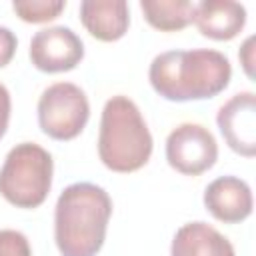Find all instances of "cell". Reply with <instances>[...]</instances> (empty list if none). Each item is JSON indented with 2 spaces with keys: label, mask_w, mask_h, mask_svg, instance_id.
<instances>
[{
  "label": "cell",
  "mask_w": 256,
  "mask_h": 256,
  "mask_svg": "<svg viewBox=\"0 0 256 256\" xmlns=\"http://www.w3.org/2000/svg\"><path fill=\"white\" fill-rule=\"evenodd\" d=\"M0 256H32L26 234L12 228L0 230Z\"/></svg>",
  "instance_id": "9a60e30c"
},
{
  "label": "cell",
  "mask_w": 256,
  "mask_h": 256,
  "mask_svg": "<svg viewBox=\"0 0 256 256\" xmlns=\"http://www.w3.org/2000/svg\"><path fill=\"white\" fill-rule=\"evenodd\" d=\"M36 114L38 126L48 138L66 142L84 130L90 118V102L74 82H54L40 94Z\"/></svg>",
  "instance_id": "5b68a950"
},
{
  "label": "cell",
  "mask_w": 256,
  "mask_h": 256,
  "mask_svg": "<svg viewBox=\"0 0 256 256\" xmlns=\"http://www.w3.org/2000/svg\"><path fill=\"white\" fill-rule=\"evenodd\" d=\"M80 22L100 42L120 40L130 26L126 0H84L78 8Z\"/></svg>",
  "instance_id": "8fae6325"
},
{
  "label": "cell",
  "mask_w": 256,
  "mask_h": 256,
  "mask_svg": "<svg viewBox=\"0 0 256 256\" xmlns=\"http://www.w3.org/2000/svg\"><path fill=\"white\" fill-rule=\"evenodd\" d=\"M166 162L184 176H200L218 160L214 134L198 122H182L166 138Z\"/></svg>",
  "instance_id": "8992f818"
},
{
  "label": "cell",
  "mask_w": 256,
  "mask_h": 256,
  "mask_svg": "<svg viewBox=\"0 0 256 256\" xmlns=\"http://www.w3.org/2000/svg\"><path fill=\"white\" fill-rule=\"evenodd\" d=\"M232 78L228 56L212 48L166 50L152 58L148 80L152 90L170 102L218 96Z\"/></svg>",
  "instance_id": "6da1fadb"
},
{
  "label": "cell",
  "mask_w": 256,
  "mask_h": 256,
  "mask_svg": "<svg viewBox=\"0 0 256 256\" xmlns=\"http://www.w3.org/2000/svg\"><path fill=\"white\" fill-rule=\"evenodd\" d=\"M28 56L40 72H68L82 62L84 42L70 26H48L32 36Z\"/></svg>",
  "instance_id": "52a82bcc"
},
{
  "label": "cell",
  "mask_w": 256,
  "mask_h": 256,
  "mask_svg": "<svg viewBox=\"0 0 256 256\" xmlns=\"http://www.w3.org/2000/svg\"><path fill=\"white\" fill-rule=\"evenodd\" d=\"M202 202L206 210L224 224H238L252 214L254 198L250 184L238 176H218L206 188Z\"/></svg>",
  "instance_id": "9c48e42d"
},
{
  "label": "cell",
  "mask_w": 256,
  "mask_h": 256,
  "mask_svg": "<svg viewBox=\"0 0 256 256\" xmlns=\"http://www.w3.org/2000/svg\"><path fill=\"white\" fill-rule=\"evenodd\" d=\"M254 36H248L244 40V44L240 46V52H238V58H240V64L246 72L248 78H254Z\"/></svg>",
  "instance_id": "e0dca14e"
},
{
  "label": "cell",
  "mask_w": 256,
  "mask_h": 256,
  "mask_svg": "<svg viewBox=\"0 0 256 256\" xmlns=\"http://www.w3.org/2000/svg\"><path fill=\"white\" fill-rule=\"evenodd\" d=\"M218 130L230 150L244 158L256 154V94L250 90L228 98L216 114Z\"/></svg>",
  "instance_id": "ba28073f"
},
{
  "label": "cell",
  "mask_w": 256,
  "mask_h": 256,
  "mask_svg": "<svg viewBox=\"0 0 256 256\" xmlns=\"http://www.w3.org/2000/svg\"><path fill=\"white\" fill-rule=\"evenodd\" d=\"M54 160L36 142H20L8 150L0 168V196L16 208H38L52 188Z\"/></svg>",
  "instance_id": "277c9868"
},
{
  "label": "cell",
  "mask_w": 256,
  "mask_h": 256,
  "mask_svg": "<svg viewBox=\"0 0 256 256\" xmlns=\"http://www.w3.org/2000/svg\"><path fill=\"white\" fill-rule=\"evenodd\" d=\"M66 8L64 0H14L12 10L16 16L30 24H42L58 18V14Z\"/></svg>",
  "instance_id": "5bb4252c"
},
{
  "label": "cell",
  "mask_w": 256,
  "mask_h": 256,
  "mask_svg": "<svg viewBox=\"0 0 256 256\" xmlns=\"http://www.w3.org/2000/svg\"><path fill=\"white\" fill-rule=\"evenodd\" d=\"M10 112H12V98H10L8 88L0 82V140L4 138V134L8 130Z\"/></svg>",
  "instance_id": "ac0fdd59"
},
{
  "label": "cell",
  "mask_w": 256,
  "mask_h": 256,
  "mask_svg": "<svg viewBox=\"0 0 256 256\" xmlns=\"http://www.w3.org/2000/svg\"><path fill=\"white\" fill-rule=\"evenodd\" d=\"M154 140L136 102L124 94L106 100L98 128V158L120 174H130L148 164Z\"/></svg>",
  "instance_id": "3957f363"
},
{
  "label": "cell",
  "mask_w": 256,
  "mask_h": 256,
  "mask_svg": "<svg viewBox=\"0 0 256 256\" xmlns=\"http://www.w3.org/2000/svg\"><path fill=\"white\" fill-rule=\"evenodd\" d=\"M192 22L206 38L232 40L246 26V8L236 0H200L194 4Z\"/></svg>",
  "instance_id": "30bf717a"
},
{
  "label": "cell",
  "mask_w": 256,
  "mask_h": 256,
  "mask_svg": "<svg viewBox=\"0 0 256 256\" xmlns=\"http://www.w3.org/2000/svg\"><path fill=\"white\" fill-rule=\"evenodd\" d=\"M170 256H236L232 242L202 220L182 224L170 244Z\"/></svg>",
  "instance_id": "7c38bea8"
},
{
  "label": "cell",
  "mask_w": 256,
  "mask_h": 256,
  "mask_svg": "<svg viewBox=\"0 0 256 256\" xmlns=\"http://www.w3.org/2000/svg\"><path fill=\"white\" fill-rule=\"evenodd\" d=\"M112 198L92 182L66 186L54 206V242L60 256H96L106 240Z\"/></svg>",
  "instance_id": "7a4b0ae2"
},
{
  "label": "cell",
  "mask_w": 256,
  "mask_h": 256,
  "mask_svg": "<svg viewBox=\"0 0 256 256\" xmlns=\"http://www.w3.org/2000/svg\"><path fill=\"white\" fill-rule=\"evenodd\" d=\"M146 22L162 32H176L192 22L194 2L190 0H140Z\"/></svg>",
  "instance_id": "4fadbf2b"
},
{
  "label": "cell",
  "mask_w": 256,
  "mask_h": 256,
  "mask_svg": "<svg viewBox=\"0 0 256 256\" xmlns=\"http://www.w3.org/2000/svg\"><path fill=\"white\" fill-rule=\"evenodd\" d=\"M16 46H18L16 34L8 26H0V68H4L14 58Z\"/></svg>",
  "instance_id": "2e32d148"
}]
</instances>
